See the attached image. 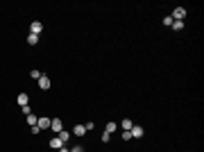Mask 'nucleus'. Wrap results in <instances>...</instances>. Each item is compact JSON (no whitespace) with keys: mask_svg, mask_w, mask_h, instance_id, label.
<instances>
[{"mask_svg":"<svg viewBox=\"0 0 204 152\" xmlns=\"http://www.w3.org/2000/svg\"><path fill=\"white\" fill-rule=\"evenodd\" d=\"M172 21H184V18H186V9H184V7H177V9H175V12H172Z\"/></svg>","mask_w":204,"mask_h":152,"instance_id":"1","label":"nucleus"},{"mask_svg":"<svg viewBox=\"0 0 204 152\" xmlns=\"http://www.w3.org/2000/svg\"><path fill=\"white\" fill-rule=\"evenodd\" d=\"M50 129L55 132V134H59V132L64 129V123H61L59 118H55V120H50Z\"/></svg>","mask_w":204,"mask_h":152,"instance_id":"2","label":"nucleus"},{"mask_svg":"<svg viewBox=\"0 0 204 152\" xmlns=\"http://www.w3.org/2000/svg\"><path fill=\"white\" fill-rule=\"evenodd\" d=\"M36 127H39V129H50V118L41 116V118L36 120Z\"/></svg>","mask_w":204,"mask_h":152,"instance_id":"3","label":"nucleus"},{"mask_svg":"<svg viewBox=\"0 0 204 152\" xmlns=\"http://www.w3.org/2000/svg\"><path fill=\"white\" fill-rule=\"evenodd\" d=\"M50 148H52V150H61V148H64V141H61L59 136H52V139H50Z\"/></svg>","mask_w":204,"mask_h":152,"instance_id":"4","label":"nucleus"},{"mask_svg":"<svg viewBox=\"0 0 204 152\" xmlns=\"http://www.w3.org/2000/svg\"><path fill=\"white\" fill-rule=\"evenodd\" d=\"M41 30H43V23H39V21H34L32 25H30V34H41Z\"/></svg>","mask_w":204,"mask_h":152,"instance_id":"5","label":"nucleus"},{"mask_svg":"<svg viewBox=\"0 0 204 152\" xmlns=\"http://www.w3.org/2000/svg\"><path fill=\"white\" fill-rule=\"evenodd\" d=\"M129 132H132V139H141V136H143V127H141V125H134Z\"/></svg>","mask_w":204,"mask_h":152,"instance_id":"6","label":"nucleus"},{"mask_svg":"<svg viewBox=\"0 0 204 152\" xmlns=\"http://www.w3.org/2000/svg\"><path fill=\"white\" fill-rule=\"evenodd\" d=\"M39 86H41L43 91H48V89H50V80H48L45 75H41V77H39Z\"/></svg>","mask_w":204,"mask_h":152,"instance_id":"7","label":"nucleus"},{"mask_svg":"<svg viewBox=\"0 0 204 152\" xmlns=\"http://www.w3.org/2000/svg\"><path fill=\"white\" fill-rule=\"evenodd\" d=\"M18 104H21V107H25V104H30V96H27V93H18Z\"/></svg>","mask_w":204,"mask_h":152,"instance_id":"8","label":"nucleus"},{"mask_svg":"<svg viewBox=\"0 0 204 152\" xmlns=\"http://www.w3.org/2000/svg\"><path fill=\"white\" fill-rule=\"evenodd\" d=\"M84 134H86V127H84V125H75L73 136H84Z\"/></svg>","mask_w":204,"mask_h":152,"instance_id":"9","label":"nucleus"},{"mask_svg":"<svg viewBox=\"0 0 204 152\" xmlns=\"http://www.w3.org/2000/svg\"><path fill=\"white\" fill-rule=\"evenodd\" d=\"M120 127H123V129H125V132H129V129H132V127H134V123H132V120H129V118H125V120H123V123H120Z\"/></svg>","mask_w":204,"mask_h":152,"instance_id":"10","label":"nucleus"},{"mask_svg":"<svg viewBox=\"0 0 204 152\" xmlns=\"http://www.w3.org/2000/svg\"><path fill=\"white\" fill-rule=\"evenodd\" d=\"M57 136H59V139L64 141V145L68 143V139H71V134H68V132H66V129H61V132H59V134H57Z\"/></svg>","mask_w":204,"mask_h":152,"instance_id":"11","label":"nucleus"},{"mask_svg":"<svg viewBox=\"0 0 204 152\" xmlns=\"http://www.w3.org/2000/svg\"><path fill=\"white\" fill-rule=\"evenodd\" d=\"M116 129H118V125H116V123H107V127H104L107 134H111V132H116Z\"/></svg>","mask_w":204,"mask_h":152,"instance_id":"12","label":"nucleus"},{"mask_svg":"<svg viewBox=\"0 0 204 152\" xmlns=\"http://www.w3.org/2000/svg\"><path fill=\"white\" fill-rule=\"evenodd\" d=\"M172 30H184V21H172Z\"/></svg>","mask_w":204,"mask_h":152,"instance_id":"13","label":"nucleus"},{"mask_svg":"<svg viewBox=\"0 0 204 152\" xmlns=\"http://www.w3.org/2000/svg\"><path fill=\"white\" fill-rule=\"evenodd\" d=\"M27 43H30V45H36V43H39V36H36V34H30V36H27Z\"/></svg>","mask_w":204,"mask_h":152,"instance_id":"14","label":"nucleus"},{"mask_svg":"<svg viewBox=\"0 0 204 152\" xmlns=\"http://www.w3.org/2000/svg\"><path fill=\"white\" fill-rule=\"evenodd\" d=\"M27 125L34 127V125H36V116H32V113H30V116H27Z\"/></svg>","mask_w":204,"mask_h":152,"instance_id":"15","label":"nucleus"},{"mask_svg":"<svg viewBox=\"0 0 204 152\" xmlns=\"http://www.w3.org/2000/svg\"><path fill=\"white\" fill-rule=\"evenodd\" d=\"M21 111L25 113V116H30V113H32V107H30V104H25V107H21Z\"/></svg>","mask_w":204,"mask_h":152,"instance_id":"16","label":"nucleus"},{"mask_svg":"<svg viewBox=\"0 0 204 152\" xmlns=\"http://www.w3.org/2000/svg\"><path fill=\"white\" fill-rule=\"evenodd\" d=\"M30 75H32V77H34V80H39V77H41V75H43V73H41V71H36V68H34V71H32Z\"/></svg>","mask_w":204,"mask_h":152,"instance_id":"17","label":"nucleus"},{"mask_svg":"<svg viewBox=\"0 0 204 152\" xmlns=\"http://www.w3.org/2000/svg\"><path fill=\"white\" fill-rule=\"evenodd\" d=\"M132 139V132H123V141H129Z\"/></svg>","mask_w":204,"mask_h":152,"instance_id":"18","label":"nucleus"},{"mask_svg":"<svg viewBox=\"0 0 204 152\" xmlns=\"http://www.w3.org/2000/svg\"><path fill=\"white\" fill-rule=\"evenodd\" d=\"M109 139H111V134H107V132H104V134H102V143H109Z\"/></svg>","mask_w":204,"mask_h":152,"instance_id":"19","label":"nucleus"},{"mask_svg":"<svg viewBox=\"0 0 204 152\" xmlns=\"http://www.w3.org/2000/svg\"><path fill=\"white\" fill-rule=\"evenodd\" d=\"M163 25H168V27H170V25H172V18H170V16H166V18H163Z\"/></svg>","mask_w":204,"mask_h":152,"instance_id":"20","label":"nucleus"},{"mask_svg":"<svg viewBox=\"0 0 204 152\" xmlns=\"http://www.w3.org/2000/svg\"><path fill=\"white\" fill-rule=\"evenodd\" d=\"M71 152H84V148H82V145H75V148H73Z\"/></svg>","mask_w":204,"mask_h":152,"instance_id":"21","label":"nucleus"},{"mask_svg":"<svg viewBox=\"0 0 204 152\" xmlns=\"http://www.w3.org/2000/svg\"><path fill=\"white\" fill-rule=\"evenodd\" d=\"M59 152H71V150H68V148H66V145H64V148H61V150H59Z\"/></svg>","mask_w":204,"mask_h":152,"instance_id":"22","label":"nucleus"}]
</instances>
